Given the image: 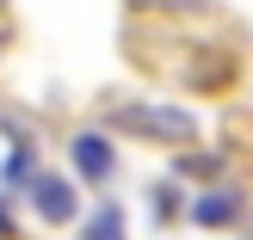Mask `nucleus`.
<instances>
[{
  "mask_svg": "<svg viewBox=\"0 0 253 240\" xmlns=\"http://www.w3.org/2000/svg\"><path fill=\"white\" fill-rule=\"evenodd\" d=\"M31 204H37V216H43V222H74V185L37 172V179H31Z\"/></svg>",
  "mask_w": 253,
  "mask_h": 240,
  "instance_id": "1",
  "label": "nucleus"
},
{
  "mask_svg": "<svg viewBox=\"0 0 253 240\" xmlns=\"http://www.w3.org/2000/svg\"><path fill=\"white\" fill-rule=\"evenodd\" d=\"M74 167H81V179H111V167H118V154H111L105 136H74Z\"/></svg>",
  "mask_w": 253,
  "mask_h": 240,
  "instance_id": "2",
  "label": "nucleus"
},
{
  "mask_svg": "<svg viewBox=\"0 0 253 240\" xmlns=\"http://www.w3.org/2000/svg\"><path fill=\"white\" fill-rule=\"evenodd\" d=\"M124 123H142L148 136H167V142H179V136H192V117L185 111H167V105H136Z\"/></svg>",
  "mask_w": 253,
  "mask_h": 240,
  "instance_id": "3",
  "label": "nucleus"
},
{
  "mask_svg": "<svg viewBox=\"0 0 253 240\" xmlns=\"http://www.w3.org/2000/svg\"><path fill=\"white\" fill-rule=\"evenodd\" d=\"M235 209H241V197H235V191H210V197H198L192 222H198V228H216V222H235Z\"/></svg>",
  "mask_w": 253,
  "mask_h": 240,
  "instance_id": "4",
  "label": "nucleus"
},
{
  "mask_svg": "<svg viewBox=\"0 0 253 240\" xmlns=\"http://www.w3.org/2000/svg\"><path fill=\"white\" fill-rule=\"evenodd\" d=\"M81 240H124V209H118V204H99L93 222L81 228Z\"/></svg>",
  "mask_w": 253,
  "mask_h": 240,
  "instance_id": "5",
  "label": "nucleus"
},
{
  "mask_svg": "<svg viewBox=\"0 0 253 240\" xmlns=\"http://www.w3.org/2000/svg\"><path fill=\"white\" fill-rule=\"evenodd\" d=\"M37 172H31V154L25 148H12V160H6V185H31Z\"/></svg>",
  "mask_w": 253,
  "mask_h": 240,
  "instance_id": "6",
  "label": "nucleus"
}]
</instances>
